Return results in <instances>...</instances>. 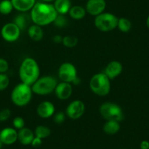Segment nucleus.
Instances as JSON below:
<instances>
[{
	"label": "nucleus",
	"mask_w": 149,
	"mask_h": 149,
	"mask_svg": "<svg viewBox=\"0 0 149 149\" xmlns=\"http://www.w3.org/2000/svg\"><path fill=\"white\" fill-rule=\"evenodd\" d=\"M58 15L54 5L47 2H36L30 11L31 21L34 24L45 26L53 24Z\"/></svg>",
	"instance_id": "1"
},
{
	"label": "nucleus",
	"mask_w": 149,
	"mask_h": 149,
	"mask_svg": "<svg viewBox=\"0 0 149 149\" xmlns=\"http://www.w3.org/2000/svg\"><path fill=\"white\" fill-rule=\"evenodd\" d=\"M18 75L21 83L31 86L40 75V69L37 61L31 57L24 58L20 65Z\"/></svg>",
	"instance_id": "2"
},
{
	"label": "nucleus",
	"mask_w": 149,
	"mask_h": 149,
	"mask_svg": "<svg viewBox=\"0 0 149 149\" xmlns=\"http://www.w3.org/2000/svg\"><path fill=\"white\" fill-rule=\"evenodd\" d=\"M33 91L31 86L24 83L17 84L10 94L11 101L18 107H24L31 102Z\"/></svg>",
	"instance_id": "3"
},
{
	"label": "nucleus",
	"mask_w": 149,
	"mask_h": 149,
	"mask_svg": "<svg viewBox=\"0 0 149 149\" xmlns=\"http://www.w3.org/2000/svg\"><path fill=\"white\" fill-rule=\"evenodd\" d=\"M89 88L96 95L100 97L107 96L111 89L110 80L104 72L94 74L90 79Z\"/></svg>",
	"instance_id": "4"
},
{
	"label": "nucleus",
	"mask_w": 149,
	"mask_h": 149,
	"mask_svg": "<svg viewBox=\"0 0 149 149\" xmlns=\"http://www.w3.org/2000/svg\"><path fill=\"white\" fill-rule=\"evenodd\" d=\"M57 84V80L53 76L46 75L40 77L39 79L31 86V89L33 94L40 96H46L54 92Z\"/></svg>",
	"instance_id": "5"
},
{
	"label": "nucleus",
	"mask_w": 149,
	"mask_h": 149,
	"mask_svg": "<svg viewBox=\"0 0 149 149\" xmlns=\"http://www.w3.org/2000/svg\"><path fill=\"white\" fill-rule=\"evenodd\" d=\"M100 113L106 121H121L124 118V113L118 104L112 102L102 103L100 107Z\"/></svg>",
	"instance_id": "6"
},
{
	"label": "nucleus",
	"mask_w": 149,
	"mask_h": 149,
	"mask_svg": "<svg viewBox=\"0 0 149 149\" xmlns=\"http://www.w3.org/2000/svg\"><path fill=\"white\" fill-rule=\"evenodd\" d=\"M118 18L111 13H102L94 18V26L100 31L108 32L117 28Z\"/></svg>",
	"instance_id": "7"
},
{
	"label": "nucleus",
	"mask_w": 149,
	"mask_h": 149,
	"mask_svg": "<svg viewBox=\"0 0 149 149\" xmlns=\"http://www.w3.org/2000/svg\"><path fill=\"white\" fill-rule=\"evenodd\" d=\"M58 77L62 82L73 84L78 78L76 67L70 62L62 63L58 69Z\"/></svg>",
	"instance_id": "8"
},
{
	"label": "nucleus",
	"mask_w": 149,
	"mask_h": 149,
	"mask_svg": "<svg viewBox=\"0 0 149 149\" xmlns=\"http://www.w3.org/2000/svg\"><path fill=\"white\" fill-rule=\"evenodd\" d=\"M21 30L13 22L7 23L1 29L2 39L8 42H14L19 39Z\"/></svg>",
	"instance_id": "9"
},
{
	"label": "nucleus",
	"mask_w": 149,
	"mask_h": 149,
	"mask_svg": "<svg viewBox=\"0 0 149 149\" xmlns=\"http://www.w3.org/2000/svg\"><path fill=\"white\" fill-rule=\"evenodd\" d=\"M85 110L86 105L84 102L80 100H75L67 105L65 114L70 119L76 120L83 116Z\"/></svg>",
	"instance_id": "10"
},
{
	"label": "nucleus",
	"mask_w": 149,
	"mask_h": 149,
	"mask_svg": "<svg viewBox=\"0 0 149 149\" xmlns=\"http://www.w3.org/2000/svg\"><path fill=\"white\" fill-rule=\"evenodd\" d=\"M106 6L105 0H88L85 8L87 13L96 17L104 12Z\"/></svg>",
	"instance_id": "11"
},
{
	"label": "nucleus",
	"mask_w": 149,
	"mask_h": 149,
	"mask_svg": "<svg viewBox=\"0 0 149 149\" xmlns=\"http://www.w3.org/2000/svg\"><path fill=\"white\" fill-rule=\"evenodd\" d=\"M55 106L50 101L41 102L37 107V114L42 118H49L55 114Z\"/></svg>",
	"instance_id": "12"
},
{
	"label": "nucleus",
	"mask_w": 149,
	"mask_h": 149,
	"mask_svg": "<svg viewBox=\"0 0 149 149\" xmlns=\"http://www.w3.org/2000/svg\"><path fill=\"white\" fill-rule=\"evenodd\" d=\"M0 140L3 145L14 144L18 140V131L13 127H5L0 131Z\"/></svg>",
	"instance_id": "13"
},
{
	"label": "nucleus",
	"mask_w": 149,
	"mask_h": 149,
	"mask_svg": "<svg viewBox=\"0 0 149 149\" xmlns=\"http://www.w3.org/2000/svg\"><path fill=\"white\" fill-rule=\"evenodd\" d=\"M123 71V65L118 61H112L107 64L103 72L107 76V78L111 80L115 79L121 74Z\"/></svg>",
	"instance_id": "14"
},
{
	"label": "nucleus",
	"mask_w": 149,
	"mask_h": 149,
	"mask_svg": "<svg viewBox=\"0 0 149 149\" xmlns=\"http://www.w3.org/2000/svg\"><path fill=\"white\" fill-rule=\"evenodd\" d=\"M72 90V86L71 84L61 81L57 84L56 87L54 90V93L58 100H67L71 97Z\"/></svg>",
	"instance_id": "15"
},
{
	"label": "nucleus",
	"mask_w": 149,
	"mask_h": 149,
	"mask_svg": "<svg viewBox=\"0 0 149 149\" xmlns=\"http://www.w3.org/2000/svg\"><path fill=\"white\" fill-rule=\"evenodd\" d=\"M13 8L20 13L31 11L36 4V0H11Z\"/></svg>",
	"instance_id": "16"
},
{
	"label": "nucleus",
	"mask_w": 149,
	"mask_h": 149,
	"mask_svg": "<svg viewBox=\"0 0 149 149\" xmlns=\"http://www.w3.org/2000/svg\"><path fill=\"white\" fill-rule=\"evenodd\" d=\"M35 135L31 129L24 127L18 131V140L24 146L31 145Z\"/></svg>",
	"instance_id": "17"
},
{
	"label": "nucleus",
	"mask_w": 149,
	"mask_h": 149,
	"mask_svg": "<svg viewBox=\"0 0 149 149\" xmlns=\"http://www.w3.org/2000/svg\"><path fill=\"white\" fill-rule=\"evenodd\" d=\"M28 35L31 40L39 42L43 38V29L42 26L34 24L28 27Z\"/></svg>",
	"instance_id": "18"
},
{
	"label": "nucleus",
	"mask_w": 149,
	"mask_h": 149,
	"mask_svg": "<svg viewBox=\"0 0 149 149\" xmlns=\"http://www.w3.org/2000/svg\"><path fill=\"white\" fill-rule=\"evenodd\" d=\"M54 7L59 15H67L72 7L70 0H55L54 2Z\"/></svg>",
	"instance_id": "19"
},
{
	"label": "nucleus",
	"mask_w": 149,
	"mask_h": 149,
	"mask_svg": "<svg viewBox=\"0 0 149 149\" xmlns=\"http://www.w3.org/2000/svg\"><path fill=\"white\" fill-rule=\"evenodd\" d=\"M103 131L105 134L109 135H113L117 134L121 129L119 121H106L103 125Z\"/></svg>",
	"instance_id": "20"
},
{
	"label": "nucleus",
	"mask_w": 149,
	"mask_h": 149,
	"mask_svg": "<svg viewBox=\"0 0 149 149\" xmlns=\"http://www.w3.org/2000/svg\"><path fill=\"white\" fill-rule=\"evenodd\" d=\"M86 8L81 5H74L72 6L68 14L71 18L74 20H81L85 18L86 15Z\"/></svg>",
	"instance_id": "21"
},
{
	"label": "nucleus",
	"mask_w": 149,
	"mask_h": 149,
	"mask_svg": "<svg viewBox=\"0 0 149 149\" xmlns=\"http://www.w3.org/2000/svg\"><path fill=\"white\" fill-rule=\"evenodd\" d=\"M29 20H31V18H29L28 15L25 13H21L18 14L17 16L15 17L13 20L14 24H16L18 26V28L22 31L24 30L29 25Z\"/></svg>",
	"instance_id": "22"
},
{
	"label": "nucleus",
	"mask_w": 149,
	"mask_h": 149,
	"mask_svg": "<svg viewBox=\"0 0 149 149\" xmlns=\"http://www.w3.org/2000/svg\"><path fill=\"white\" fill-rule=\"evenodd\" d=\"M35 137H39L40 139H45L49 137L51 134V131L50 128L45 125L37 126L34 131Z\"/></svg>",
	"instance_id": "23"
},
{
	"label": "nucleus",
	"mask_w": 149,
	"mask_h": 149,
	"mask_svg": "<svg viewBox=\"0 0 149 149\" xmlns=\"http://www.w3.org/2000/svg\"><path fill=\"white\" fill-rule=\"evenodd\" d=\"M14 10L11 0H1L0 1V14L8 15Z\"/></svg>",
	"instance_id": "24"
},
{
	"label": "nucleus",
	"mask_w": 149,
	"mask_h": 149,
	"mask_svg": "<svg viewBox=\"0 0 149 149\" xmlns=\"http://www.w3.org/2000/svg\"><path fill=\"white\" fill-rule=\"evenodd\" d=\"M117 28L121 32H128L132 29V23L128 18H119L118 20Z\"/></svg>",
	"instance_id": "25"
},
{
	"label": "nucleus",
	"mask_w": 149,
	"mask_h": 149,
	"mask_svg": "<svg viewBox=\"0 0 149 149\" xmlns=\"http://www.w3.org/2000/svg\"><path fill=\"white\" fill-rule=\"evenodd\" d=\"M78 43V40L75 36L67 35L63 37L62 44L64 47L68 48H74Z\"/></svg>",
	"instance_id": "26"
},
{
	"label": "nucleus",
	"mask_w": 149,
	"mask_h": 149,
	"mask_svg": "<svg viewBox=\"0 0 149 149\" xmlns=\"http://www.w3.org/2000/svg\"><path fill=\"white\" fill-rule=\"evenodd\" d=\"M10 85V78L6 73H0V91H5Z\"/></svg>",
	"instance_id": "27"
},
{
	"label": "nucleus",
	"mask_w": 149,
	"mask_h": 149,
	"mask_svg": "<svg viewBox=\"0 0 149 149\" xmlns=\"http://www.w3.org/2000/svg\"><path fill=\"white\" fill-rule=\"evenodd\" d=\"M53 24L56 27H58V28H64L67 24V19L64 15L58 14V15H57Z\"/></svg>",
	"instance_id": "28"
},
{
	"label": "nucleus",
	"mask_w": 149,
	"mask_h": 149,
	"mask_svg": "<svg viewBox=\"0 0 149 149\" xmlns=\"http://www.w3.org/2000/svg\"><path fill=\"white\" fill-rule=\"evenodd\" d=\"M13 126L16 130H20L25 127V121L22 117L17 116L13 120Z\"/></svg>",
	"instance_id": "29"
},
{
	"label": "nucleus",
	"mask_w": 149,
	"mask_h": 149,
	"mask_svg": "<svg viewBox=\"0 0 149 149\" xmlns=\"http://www.w3.org/2000/svg\"><path fill=\"white\" fill-rule=\"evenodd\" d=\"M11 116V110L9 108H4L0 110V122L8 121Z\"/></svg>",
	"instance_id": "30"
},
{
	"label": "nucleus",
	"mask_w": 149,
	"mask_h": 149,
	"mask_svg": "<svg viewBox=\"0 0 149 149\" xmlns=\"http://www.w3.org/2000/svg\"><path fill=\"white\" fill-rule=\"evenodd\" d=\"M66 118V114L65 113H63V112L59 111L55 113V114L54 115V121L56 124H61L62 123L64 122Z\"/></svg>",
	"instance_id": "31"
},
{
	"label": "nucleus",
	"mask_w": 149,
	"mask_h": 149,
	"mask_svg": "<svg viewBox=\"0 0 149 149\" xmlns=\"http://www.w3.org/2000/svg\"><path fill=\"white\" fill-rule=\"evenodd\" d=\"M9 70V63L5 58L0 57V73H6Z\"/></svg>",
	"instance_id": "32"
},
{
	"label": "nucleus",
	"mask_w": 149,
	"mask_h": 149,
	"mask_svg": "<svg viewBox=\"0 0 149 149\" xmlns=\"http://www.w3.org/2000/svg\"><path fill=\"white\" fill-rule=\"evenodd\" d=\"M42 140L37 137H34V138L33 139L32 142H31V145L32 146V147H34V148L40 147V146H42Z\"/></svg>",
	"instance_id": "33"
},
{
	"label": "nucleus",
	"mask_w": 149,
	"mask_h": 149,
	"mask_svg": "<svg viewBox=\"0 0 149 149\" xmlns=\"http://www.w3.org/2000/svg\"><path fill=\"white\" fill-rule=\"evenodd\" d=\"M62 40H63V37H61V35H58V34H56V35L54 36V37H53V41H54V43H56V44L62 43Z\"/></svg>",
	"instance_id": "34"
},
{
	"label": "nucleus",
	"mask_w": 149,
	"mask_h": 149,
	"mask_svg": "<svg viewBox=\"0 0 149 149\" xmlns=\"http://www.w3.org/2000/svg\"><path fill=\"white\" fill-rule=\"evenodd\" d=\"M140 149H149V142L147 140H143L140 144Z\"/></svg>",
	"instance_id": "35"
},
{
	"label": "nucleus",
	"mask_w": 149,
	"mask_h": 149,
	"mask_svg": "<svg viewBox=\"0 0 149 149\" xmlns=\"http://www.w3.org/2000/svg\"><path fill=\"white\" fill-rule=\"evenodd\" d=\"M41 1L43 2H47V3H51V2H54L55 0H41Z\"/></svg>",
	"instance_id": "36"
},
{
	"label": "nucleus",
	"mask_w": 149,
	"mask_h": 149,
	"mask_svg": "<svg viewBox=\"0 0 149 149\" xmlns=\"http://www.w3.org/2000/svg\"><path fill=\"white\" fill-rule=\"evenodd\" d=\"M146 26H147L148 29H149V15L148 16L147 18V20H146Z\"/></svg>",
	"instance_id": "37"
},
{
	"label": "nucleus",
	"mask_w": 149,
	"mask_h": 149,
	"mask_svg": "<svg viewBox=\"0 0 149 149\" xmlns=\"http://www.w3.org/2000/svg\"><path fill=\"white\" fill-rule=\"evenodd\" d=\"M2 146H3V144H2V141H1V140H0V149H2Z\"/></svg>",
	"instance_id": "38"
},
{
	"label": "nucleus",
	"mask_w": 149,
	"mask_h": 149,
	"mask_svg": "<svg viewBox=\"0 0 149 149\" xmlns=\"http://www.w3.org/2000/svg\"><path fill=\"white\" fill-rule=\"evenodd\" d=\"M123 149H126V148H123Z\"/></svg>",
	"instance_id": "39"
},
{
	"label": "nucleus",
	"mask_w": 149,
	"mask_h": 149,
	"mask_svg": "<svg viewBox=\"0 0 149 149\" xmlns=\"http://www.w3.org/2000/svg\"><path fill=\"white\" fill-rule=\"evenodd\" d=\"M0 1H1V0H0Z\"/></svg>",
	"instance_id": "40"
}]
</instances>
